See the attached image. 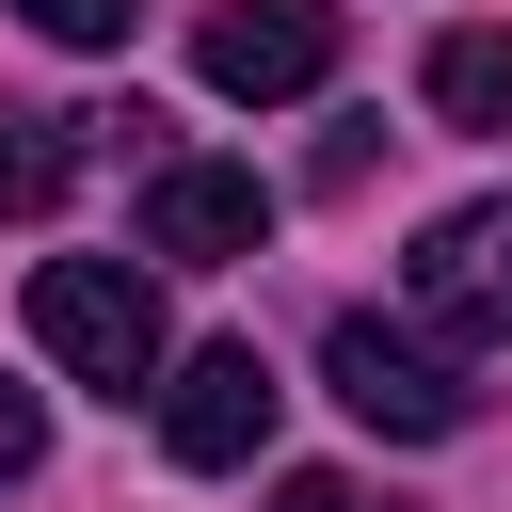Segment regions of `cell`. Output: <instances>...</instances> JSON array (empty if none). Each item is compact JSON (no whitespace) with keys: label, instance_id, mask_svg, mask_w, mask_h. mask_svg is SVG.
Returning a JSON list of instances; mask_svg holds the SVG:
<instances>
[{"label":"cell","instance_id":"8992f818","mask_svg":"<svg viewBox=\"0 0 512 512\" xmlns=\"http://www.w3.org/2000/svg\"><path fill=\"white\" fill-rule=\"evenodd\" d=\"M272 240V192H256V160H160L144 176V256H176V272H224V256H256Z\"/></svg>","mask_w":512,"mask_h":512},{"label":"cell","instance_id":"30bf717a","mask_svg":"<svg viewBox=\"0 0 512 512\" xmlns=\"http://www.w3.org/2000/svg\"><path fill=\"white\" fill-rule=\"evenodd\" d=\"M368 160H384V112H336V128H320V160H304V176H320V192H352V176H368Z\"/></svg>","mask_w":512,"mask_h":512},{"label":"cell","instance_id":"7c38bea8","mask_svg":"<svg viewBox=\"0 0 512 512\" xmlns=\"http://www.w3.org/2000/svg\"><path fill=\"white\" fill-rule=\"evenodd\" d=\"M32 464H48V400H32V384H0V480H32Z\"/></svg>","mask_w":512,"mask_h":512},{"label":"cell","instance_id":"3957f363","mask_svg":"<svg viewBox=\"0 0 512 512\" xmlns=\"http://www.w3.org/2000/svg\"><path fill=\"white\" fill-rule=\"evenodd\" d=\"M400 304H416V336H448V352H496V336H512V192H480V208L416 224V256H400Z\"/></svg>","mask_w":512,"mask_h":512},{"label":"cell","instance_id":"ba28073f","mask_svg":"<svg viewBox=\"0 0 512 512\" xmlns=\"http://www.w3.org/2000/svg\"><path fill=\"white\" fill-rule=\"evenodd\" d=\"M80 192V112H16L0 96V224H48Z\"/></svg>","mask_w":512,"mask_h":512},{"label":"cell","instance_id":"5b68a950","mask_svg":"<svg viewBox=\"0 0 512 512\" xmlns=\"http://www.w3.org/2000/svg\"><path fill=\"white\" fill-rule=\"evenodd\" d=\"M272 400H288V384L256 368V336H208V352L160 368V448H176V464H256V448H272Z\"/></svg>","mask_w":512,"mask_h":512},{"label":"cell","instance_id":"6da1fadb","mask_svg":"<svg viewBox=\"0 0 512 512\" xmlns=\"http://www.w3.org/2000/svg\"><path fill=\"white\" fill-rule=\"evenodd\" d=\"M32 352H48L64 384H96V400H160V368H176L160 288H144L128 256H48V272H32Z\"/></svg>","mask_w":512,"mask_h":512},{"label":"cell","instance_id":"9c48e42d","mask_svg":"<svg viewBox=\"0 0 512 512\" xmlns=\"http://www.w3.org/2000/svg\"><path fill=\"white\" fill-rule=\"evenodd\" d=\"M16 16H32L48 48H128V32H144V0H16Z\"/></svg>","mask_w":512,"mask_h":512},{"label":"cell","instance_id":"8fae6325","mask_svg":"<svg viewBox=\"0 0 512 512\" xmlns=\"http://www.w3.org/2000/svg\"><path fill=\"white\" fill-rule=\"evenodd\" d=\"M272 512H400V496H368V480H336V464H288Z\"/></svg>","mask_w":512,"mask_h":512},{"label":"cell","instance_id":"52a82bcc","mask_svg":"<svg viewBox=\"0 0 512 512\" xmlns=\"http://www.w3.org/2000/svg\"><path fill=\"white\" fill-rule=\"evenodd\" d=\"M416 96H432V128H512V32H432V64H416Z\"/></svg>","mask_w":512,"mask_h":512},{"label":"cell","instance_id":"7a4b0ae2","mask_svg":"<svg viewBox=\"0 0 512 512\" xmlns=\"http://www.w3.org/2000/svg\"><path fill=\"white\" fill-rule=\"evenodd\" d=\"M320 384H336V400H352V416H368L384 448H448V432L480 416V384H464V368H448L432 336H400V320H368V304H352V320L320 336Z\"/></svg>","mask_w":512,"mask_h":512},{"label":"cell","instance_id":"277c9868","mask_svg":"<svg viewBox=\"0 0 512 512\" xmlns=\"http://www.w3.org/2000/svg\"><path fill=\"white\" fill-rule=\"evenodd\" d=\"M192 80H208V96H240V112H272V96L336 80V0H208Z\"/></svg>","mask_w":512,"mask_h":512}]
</instances>
